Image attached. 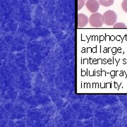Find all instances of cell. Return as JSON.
Masks as SVG:
<instances>
[{"instance_id": "obj_1", "label": "cell", "mask_w": 127, "mask_h": 127, "mask_svg": "<svg viewBox=\"0 0 127 127\" xmlns=\"http://www.w3.org/2000/svg\"><path fill=\"white\" fill-rule=\"evenodd\" d=\"M102 16L104 23L109 26H114L117 21V15L115 13V11L112 10H108L105 11Z\"/></svg>"}, {"instance_id": "obj_2", "label": "cell", "mask_w": 127, "mask_h": 127, "mask_svg": "<svg viewBox=\"0 0 127 127\" xmlns=\"http://www.w3.org/2000/svg\"><path fill=\"white\" fill-rule=\"evenodd\" d=\"M89 23L91 26L93 28H100L104 24V21H103V16L102 15L96 12L93 13L91 15L89 18Z\"/></svg>"}, {"instance_id": "obj_3", "label": "cell", "mask_w": 127, "mask_h": 127, "mask_svg": "<svg viewBox=\"0 0 127 127\" xmlns=\"http://www.w3.org/2000/svg\"><path fill=\"white\" fill-rule=\"evenodd\" d=\"M100 2L97 0H88L86 3L88 10L91 13H96L100 8Z\"/></svg>"}, {"instance_id": "obj_4", "label": "cell", "mask_w": 127, "mask_h": 127, "mask_svg": "<svg viewBox=\"0 0 127 127\" xmlns=\"http://www.w3.org/2000/svg\"><path fill=\"white\" fill-rule=\"evenodd\" d=\"M89 23V18L83 14H78V27L81 28H84Z\"/></svg>"}, {"instance_id": "obj_5", "label": "cell", "mask_w": 127, "mask_h": 127, "mask_svg": "<svg viewBox=\"0 0 127 127\" xmlns=\"http://www.w3.org/2000/svg\"><path fill=\"white\" fill-rule=\"evenodd\" d=\"M114 0H99V2L103 6H110L114 4Z\"/></svg>"}, {"instance_id": "obj_6", "label": "cell", "mask_w": 127, "mask_h": 127, "mask_svg": "<svg viewBox=\"0 0 127 127\" xmlns=\"http://www.w3.org/2000/svg\"><path fill=\"white\" fill-rule=\"evenodd\" d=\"M114 28H127V26L126 24L124 23H116L113 26Z\"/></svg>"}, {"instance_id": "obj_7", "label": "cell", "mask_w": 127, "mask_h": 127, "mask_svg": "<svg viewBox=\"0 0 127 127\" xmlns=\"http://www.w3.org/2000/svg\"><path fill=\"white\" fill-rule=\"evenodd\" d=\"M78 10H81L85 5V0H78Z\"/></svg>"}, {"instance_id": "obj_8", "label": "cell", "mask_w": 127, "mask_h": 127, "mask_svg": "<svg viewBox=\"0 0 127 127\" xmlns=\"http://www.w3.org/2000/svg\"><path fill=\"white\" fill-rule=\"evenodd\" d=\"M122 9L127 13V0H123L122 3Z\"/></svg>"}, {"instance_id": "obj_9", "label": "cell", "mask_w": 127, "mask_h": 127, "mask_svg": "<svg viewBox=\"0 0 127 127\" xmlns=\"http://www.w3.org/2000/svg\"><path fill=\"white\" fill-rule=\"evenodd\" d=\"M86 1H88V0H86Z\"/></svg>"}]
</instances>
